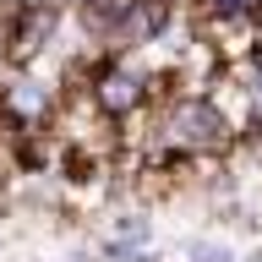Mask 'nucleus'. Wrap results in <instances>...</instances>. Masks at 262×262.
Segmentation results:
<instances>
[{
    "mask_svg": "<svg viewBox=\"0 0 262 262\" xmlns=\"http://www.w3.org/2000/svg\"><path fill=\"white\" fill-rule=\"evenodd\" d=\"M77 6H88V0H77Z\"/></svg>",
    "mask_w": 262,
    "mask_h": 262,
    "instance_id": "nucleus-5",
    "label": "nucleus"
},
{
    "mask_svg": "<svg viewBox=\"0 0 262 262\" xmlns=\"http://www.w3.org/2000/svg\"><path fill=\"white\" fill-rule=\"evenodd\" d=\"M175 142L180 147H224L229 142V115L213 104V98H186L175 104Z\"/></svg>",
    "mask_w": 262,
    "mask_h": 262,
    "instance_id": "nucleus-1",
    "label": "nucleus"
},
{
    "mask_svg": "<svg viewBox=\"0 0 262 262\" xmlns=\"http://www.w3.org/2000/svg\"><path fill=\"white\" fill-rule=\"evenodd\" d=\"M115 235H120V241H153V224H147L142 213H120V219H115Z\"/></svg>",
    "mask_w": 262,
    "mask_h": 262,
    "instance_id": "nucleus-4",
    "label": "nucleus"
},
{
    "mask_svg": "<svg viewBox=\"0 0 262 262\" xmlns=\"http://www.w3.org/2000/svg\"><path fill=\"white\" fill-rule=\"evenodd\" d=\"M6 104H11L16 115H38V110H49V88L44 82H11V88H6Z\"/></svg>",
    "mask_w": 262,
    "mask_h": 262,
    "instance_id": "nucleus-3",
    "label": "nucleus"
},
{
    "mask_svg": "<svg viewBox=\"0 0 262 262\" xmlns=\"http://www.w3.org/2000/svg\"><path fill=\"white\" fill-rule=\"evenodd\" d=\"M142 88H147L142 71H137V66H120V71H104V77H98L93 104H98L104 115H115V120H120V115H131L137 104H142Z\"/></svg>",
    "mask_w": 262,
    "mask_h": 262,
    "instance_id": "nucleus-2",
    "label": "nucleus"
}]
</instances>
